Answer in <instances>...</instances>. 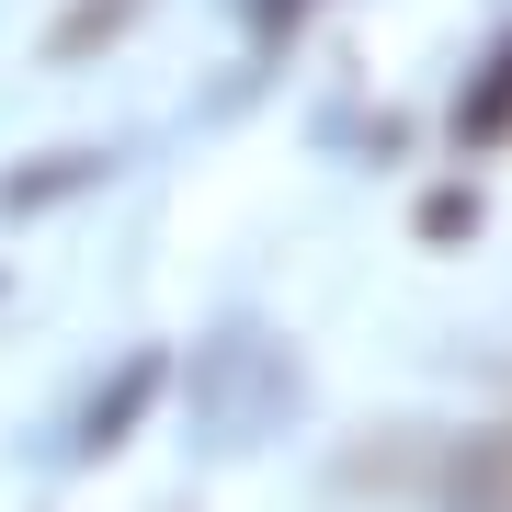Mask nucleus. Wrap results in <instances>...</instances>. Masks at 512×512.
<instances>
[{
    "instance_id": "f257e3e1",
    "label": "nucleus",
    "mask_w": 512,
    "mask_h": 512,
    "mask_svg": "<svg viewBox=\"0 0 512 512\" xmlns=\"http://www.w3.org/2000/svg\"><path fill=\"white\" fill-rule=\"evenodd\" d=\"M456 137H467V148H501V137H512V46L478 69V92L456 103Z\"/></svg>"
}]
</instances>
